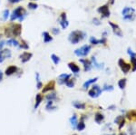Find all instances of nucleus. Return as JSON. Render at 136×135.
I'll use <instances>...</instances> for the list:
<instances>
[{"label":"nucleus","instance_id":"obj_25","mask_svg":"<svg viewBox=\"0 0 136 135\" xmlns=\"http://www.w3.org/2000/svg\"><path fill=\"white\" fill-rule=\"evenodd\" d=\"M118 86L120 87V89H124L126 86V79L125 78H122V79L119 80V82H118Z\"/></svg>","mask_w":136,"mask_h":135},{"label":"nucleus","instance_id":"obj_36","mask_svg":"<svg viewBox=\"0 0 136 135\" xmlns=\"http://www.w3.org/2000/svg\"><path fill=\"white\" fill-rule=\"evenodd\" d=\"M93 89H94L95 92L97 93V94H98V96L100 95L101 94H102V89L100 88V86H98V85L96 84H93Z\"/></svg>","mask_w":136,"mask_h":135},{"label":"nucleus","instance_id":"obj_5","mask_svg":"<svg viewBox=\"0 0 136 135\" xmlns=\"http://www.w3.org/2000/svg\"><path fill=\"white\" fill-rule=\"evenodd\" d=\"M118 65H119L120 69L122 70V72L123 73H128L132 70L131 64L127 63L124 59H122V58H120L119 60H118Z\"/></svg>","mask_w":136,"mask_h":135},{"label":"nucleus","instance_id":"obj_29","mask_svg":"<svg viewBox=\"0 0 136 135\" xmlns=\"http://www.w3.org/2000/svg\"><path fill=\"white\" fill-rule=\"evenodd\" d=\"M74 83H75V80L74 79H69L67 82L66 83V86L69 87V88H73V87L74 86Z\"/></svg>","mask_w":136,"mask_h":135},{"label":"nucleus","instance_id":"obj_37","mask_svg":"<svg viewBox=\"0 0 136 135\" xmlns=\"http://www.w3.org/2000/svg\"><path fill=\"white\" fill-rule=\"evenodd\" d=\"M9 16H10L9 10H8V9H5V10L3 12V19L4 20H7V18L9 17Z\"/></svg>","mask_w":136,"mask_h":135},{"label":"nucleus","instance_id":"obj_41","mask_svg":"<svg viewBox=\"0 0 136 135\" xmlns=\"http://www.w3.org/2000/svg\"><path fill=\"white\" fill-rule=\"evenodd\" d=\"M52 33H53L55 35H56L60 33V30H59L58 28H53V29H52Z\"/></svg>","mask_w":136,"mask_h":135},{"label":"nucleus","instance_id":"obj_42","mask_svg":"<svg viewBox=\"0 0 136 135\" xmlns=\"http://www.w3.org/2000/svg\"><path fill=\"white\" fill-rule=\"evenodd\" d=\"M52 106H53V101H48L45 108H46L47 110H50V108H52Z\"/></svg>","mask_w":136,"mask_h":135},{"label":"nucleus","instance_id":"obj_28","mask_svg":"<svg viewBox=\"0 0 136 135\" xmlns=\"http://www.w3.org/2000/svg\"><path fill=\"white\" fill-rule=\"evenodd\" d=\"M94 119H95V121H96L97 123H99V122H101V121H102L103 120V115L102 114V113H97L96 114H95Z\"/></svg>","mask_w":136,"mask_h":135},{"label":"nucleus","instance_id":"obj_18","mask_svg":"<svg viewBox=\"0 0 136 135\" xmlns=\"http://www.w3.org/2000/svg\"><path fill=\"white\" fill-rule=\"evenodd\" d=\"M43 37H44V43L47 44L49 42L53 41V37L50 35V34L48 32H44L43 33Z\"/></svg>","mask_w":136,"mask_h":135},{"label":"nucleus","instance_id":"obj_1","mask_svg":"<svg viewBox=\"0 0 136 135\" xmlns=\"http://www.w3.org/2000/svg\"><path fill=\"white\" fill-rule=\"evenodd\" d=\"M86 35L85 32L80 31V30H74V31H72L68 35V40L71 44L73 45H76L79 42H81L82 40H84L85 38Z\"/></svg>","mask_w":136,"mask_h":135},{"label":"nucleus","instance_id":"obj_38","mask_svg":"<svg viewBox=\"0 0 136 135\" xmlns=\"http://www.w3.org/2000/svg\"><path fill=\"white\" fill-rule=\"evenodd\" d=\"M127 54L130 56V57H132V56H136V53L133 52V50H132V48H128L127 49Z\"/></svg>","mask_w":136,"mask_h":135},{"label":"nucleus","instance_id":"obj_16","mask_svg":"<svg viewBox=\"0 0 136 135\" xmlns=\"http://www.w3.org/2000/svg\"><path fill=\"white\" fill-rule=\"evenodd\" d=\"M16 71H17V67L16 65H10L5 69V75H7V76H10V75L16 73Z\"/></svg>","mask_w":136,"mask_h":135},{"label":"nucleus","instance_id":"obj_30","mask_svg":"<svg viewBox=\"0 0 136 135\" xmlns=\"http://www.w3.org/2000/svg\"><path fill=\"white\" fill-rule=\"evenodd\" d=\"M5 36L8 37V38H11V37H12V31H11L10 26H8V27H7L5 29Z\"/></svg>","mask_w":136,"mask_h":135},{"label":"nucleus","instance_id":"obj_19","mask_svg":"<svg viewBox=\"0 0 136 135\" xmlns=\"http://www.w3.org/2000/svg\"><path fill=\"white\" fill-rule=\"evenodd\" d=\"M97 80H98V78L97 77H95V78H93V79H90V80H87V81L85 82V83H84V85H83V87L85 89H86V88H88V87L90 86V85L91 84H93V83H94L95 82L97 81Z\"/></svg>","mask_w":136,"mask_h":135},{"label":"nucleus","instance_id":"obj_45","mask_svg":"<svg viewBox=\"0 0 136 135\" xmlns=\"http://www.w3.org/2000/svg\"><path fill=\"white\" fill-rule=\"evenodd\" d=\"M20 1H22V0H8V2L10 4H16V3H19Z\"/></svg>","mask_w":136,"mask_h":135},{"label":"nucleus","instance_id":"obj_7","mask_svg":"<svg viewBox=\"0 0 136 135\" xmlns=\"http://www.w3.org/2000/svg\"><path fill=\"white\" fill-rule=\"evenodd\" d=\"M108 24H109V26H111V28H112L113 33H114V35H116V36H118V37L123 36V33H122V29H121V27L117 24H115V23H114V22H111V21H109Z\"/></svg>","mask_w":136,"mask_h":135},{"label":"nucleus","instance_id":"obj_34","mask_svg":"<svg viewBox=\"0 0 136 135\" xmlns=\"http://www.w3.org/2000/svg\"><path fill=\"white\" fill-rule=\"evenodd\" d=\"M88 94H89L90 97H92V98H96V97H98V94H97V93L95 92L94 89L92 88L91 90L88 92Z\"/></svg>","mask_w":136,"mask_h":135},{"label":"nucleus","instance_id":"obj_3","mask_svg":"<svg viewBox=\"0 0 136 135\" xmlns=\"http://www.w3.org/2000/svg\"><path fill=\"white\" fill-rule=\"evenodd\" d=\"M26 16V10L22 7H17L12 12V14L10 15V20L12 22L16 19H19V21H23Z\"/></svg>","mask_w":136,"mask_h":135},{"label":"nucleus","instance_id":"obj_20","mask_svg":"<svg viewBox=\"0 0 136 135\" xmlns=\"http://www.w3.org/2000/svg\"><path fill=\"white\" fill-rule=\"evenodd\" d=\"M43 101V96H42L41 94H37L36 96V104H34V109L38 107L41 103V102Z\"/></svg>","mask_w":136,"mask_h":135},{"label":"nucleus","instance_id":"obj_22","mask_svg":"<svg viewBox=\"0 0 136 135\" xmlns=\"http://www.w3.org/2000/svg\"><path fill=\"white\" fill-rule=\"evenodd\" d=\"M130 61H131L132 71L135 72L136 71V56H132V57H130Z\"/></svg>","mask_w":136,"mask_h":135},{"label":"nucleus","instance_id":"obj_11","mask_svg":"<svg viewBox=\"0 0 136 135\" xmlns=\"http://www.w3.org/2000/svg\"><path fill=\"white\" fill-rule=\"evenodd\" d=\"M80 63H82L84 65V70L85 72L90 71L92 69V63L90 60H87V59H80Z\"/></svg>","mask_w":136,"mask_h":135},{"label":"nucleus","instance_id":"obj_47","mask_svg":"<svg viewBox=\"0 0 136 135\" xmlns=\"http://www.w3.org/2000/svg\"><path fill=\"white\" fill-rule=\"evenodd\" d=\"M114 2H115V0H109V4L110 5H114Z\"/></svg>","mask_w":136,"mask_h":135},{"label":"nucleus","instance_id":"obj_4","mask_svg":"<svg viewBox=\"0 0 136 135\" xmlns=\"http://www.w3.org/2000/svg\"><path fill=\"white\" fill-rule=\"evenodd\" d=\"M92 47L89 45H85L80 48H77L74 50V54L78 57H85L89 54Z\"/></svg>","mask_w":136,"mask_h":135},{"label":"nucleus","instance_id":"obj_31","mask_svg":"<svg viewBox=\"0 0 136 135\" xmlns=\"http://www.w3.org/2000/svg\"><path fill=\"white\" fill-rule=\"evenodd\" d=\"M18 47H19V48H21V49H26V50L29 49V45L26 44V41H22V42H21V44H19Z\"/></svg>","mask_w":136,"mask_h":135},{"label":"nucleus","instance_id":"obj_2","mask_svg":"<svg viewBox=\"0 0 136 135\" xmlns=\"http://www.w3.org/2000/svg\"><path fill=\"white\" fill-rule=\"evenodd\" d=\"M122 19L124 21L132 22V21L135 19V16H136L134 8L130 7H125L122 10Z\"/></svg>","mask_w":136,"mask_h":135},{"label":"nucleus","instance_id":"obj_9","mask_svg":"<svg viewBox=\"0 0 136 135\" xmlns=\"http://www.w3.org/2000/svg\"><path fill=\"white\" fill-rule=\"evenodd\" d=\"M60 24H61V27L63 28V29H66V28L68 27L69 26V22L67 20V16H66V13L63 12L61 13L60 15Z\"/></svg>","mask_w":136,"mask_h":135},{"label":"nucleus","instance_id":"obj_27","mask_svg":"<svg viewBox=\"0 0 136 135\" xmlns=\"http://www.w3.org/2000/svg\"><path fill=\"white\" fill-rule=\"evenodd\" d=\"M90 44H92L93 45H100V40L95 38L94 36H91V37H90Z\"/></svg>","mask_w":136,"mask_h":135},{"label":"nucleus","instance_id":"obj_51","mask_svg":"<svg viewBox=\"0 0 136 135\" xmlns=\"http://www.w3.org/2000/svg\"><path fill=\"white\" fill-rule=\"evenodd\" d=\"M0 38H1V35H0Z\"/></svg>","mask_w":136,"mask_h":135},{"label":"nucleus","instance_id":"obj_40","mask_svg":"<svg viewBox=\"0 0 136 135\" xmlns=\"http://www.w3.org/2000/svg\"><path fill=\"white\" fill-rule=\"evenodd\" d=\"M93 24H95V26H100V24H102V22L100 21V19H98V18L94 17V18L93 19Z\"/></svg>","mask_w":136,"mask_h":135},{"label":"nucleus","instance_id":"obj_39","mask_svg":"<svg viewBox=\"0 0 136 135\" xmlns=\"http://www.w3.org/2000/svg\"><path fill=\"white\" fill-rule=\"evenodd\" d=\"M103 90L104 91H113L114 90V86H113V85L105 84L104 86H103Z\"/></svg>","mask_w":136,"mask_h":135},{"label":"nucleus","instance_id":"obj_10","mask_svg":"<svg viewBox=\"0 0 136 135\" xmlns=\"http://www.w3.org/2000/svg\"><path fill=\"white\" fill-rule=\"evenodd\" d=\"M12 54L9 49H2L0 50V63H3L4 60L7 58H10Z\"/></svg>","mask_w":136,"mask_h":135},{"label":"nucleus","instance_id":"obj_35","mask_svg":"<svg viewBox=\"0 0 136 135\" xmlns=\"http://www.w3.org/2000/svg\"><path fill=\"white\" fill-rule=\"evenodd\" d=\"M27 7H28V8L31 9V10H36V9L38 7V5H37V4L34 3V2H30V3H28Z\"/></svg>","mask_w":136,"mask_h":135},{"label":"nucleus","instance_id":"obj_13","mask_svg":"<svg viewBox=\"0 0 136 135\" xmlns=\"http://www.w3.org/2000/svg\"><path fill=\"white\" fill-rule=\"evenodd\" d=\"M54 90H55V82L51 81V82H49L46 85H45V87H44L43 90H42V93L45 94V93L51 92V91H54Z\"/></svg>","mask_w":136,"mask_h":135},{"label":"nucleus","instance_id":"obj_23","mask_svg":"<svg viewBox=\"0 0 136 135\" xmlns=\"http://www.w3.org/2000/svg\"><path fill=\"white\" fill-rule=\"evenodd\" d=\"M73 105H74L76 109H81V110L85 109V104L82 103V102H73Z\"/></svg>","mask_w":136,"mask_h":135},{"label":"nucleus","instance_id":"obj_49","mask_svg":"<svg viewBox=\"0 0 136 135\" xmlns=\"http://www.w3.org/2000/svg\"><path fill=\"white\" fill-rule=\"evenodd\" d=\"M31 1H32V2H34V1H36V0H31Z\"/></svg>","mask_w":136,"mask_h":135},{"label":"nucleus","instance_id":"obj_46","mask_svg":"<svg viewBox=\"0 0 136 135\" xmlns=\"http://www.w3.org/2000/svg\"><path fill=\"white\" fill-rule=\"evenodd\" d=\"M120 123H121V124H120L119 128L121 129V128H122V126H123V125H124V120H122V121H121V122H120Z\"/></svg>","mask_w":136,"mask_h":135},{"label":"nucleus","instance_id":"obj_8","mask_svg":"<svg viewBox=\"0 0 136 135\" xmlns=\"http://www.w3.org/2000/svg\"><path fill=\"white\" fill-rule=\"evenodd\" d=\"M10 27L12 31V36H20L22 33V26L20 24H13Z\"/></svg>","mask_w":136,"mask_h":135},{"label":"nucleus","instance_id":"obj_26","mask_svg":"<svg viewBox=\"0 0 136 135\" xmlns=\"http://www.w3.org/2000/svg\"><path fill=\"white\" fill-rule=\"evenodd\" d=\"M51 59H52V61H53L54 64H55V65H57V64L60 63V58H59L58 56H57L56 54H51Z\"/></svg>","mask_w":136,"mask_h":135},{"label":"nucleus","instance_id":"obj_12","mask_svg":"<svg viewBox=\"0 0 136 135\" xmlns=\"http://www.w3.org/2000/svg\"><path fill=\"white\" fill-rule=\"evenodd\" d=\"M32 56H33V54H32L31 53L24 52V53H22V54H20L19 57H20V60H21V62L22 63H26L32 58Z\"/></svg>","mask_w":136,"mask_h":135},{"label":"nucleus","instance_id":"obj_15","mask_svg":"<svg viewBox=\"0 0 136 135\" xmlns=\"http://www.w3.org/2000/svg\"><path fill=\"white\" fill-rule=\"evenodd\" d=\"M68 67H69V69L72 71L73 73H75V75H76V73H78L80 72V67L75 64V63H74V62L69 63V64H68Z\"/></svg>","mask_w":136,"mask_h":135},{"label":"nucleus","instance_id":"obj_52","mask_svg":"<svg viewBox=\"0 0 136 135\" xmlns=\"http://www.w3.org/2000/svg\"><path fill=\"white\" fill-rule=\"evenodd\" d=\"M74 135H76V134H74Z\"/></svg>","mask_w":136,"mask_h":135},{"label":"nucleus","instance_id":"obj_32","mask_svg":"<svg viewBox=\"0 0 136 135\" xmlns=\"http://www.w3.org/2000/svg\"><path fill=\"white\" fill-rule=\"evenodd\" d=\"M45 98L47 99V101H54L55 99H56V94L55 93H50L49 94H47Z\"/></svg>","mask_w":136,"mask_h":135},{"label":"nucleus","instance_id":"obj_44","mask_svg":"<svg viewBox=\"0 0 136 135\" xmlns=\"http://www.w3.org/2000/svg\"><path fill=\"white\" fill-rule=\"evenodd\" d=\"M42 87H43V83H41V82H37V84H36V88L37 89H41Z\"/></svg>","mask_w":136,"mask_h":135},{"label":"nucleus","instance_id":"obj_21","mask_svg":"<svg viewBox=\"0 0 136 135\" xmlns=\"http://www.w3.org/2000/svg\"><path fill=\"white\" fill-rule=\"evenodd\" d=\"M70 122L71 124H72L73 128H76V126H77V123H78V121H77V116L75 114H74L71 117L70 119Z\"/></svg>","mask_w":136,"mask_h":135},{"label":"nucleus","instance_id":"obj_48","mask_svg":"<svg viewBox=\"0 0 136 135\" xmlns=\"http://www.w3.org/2000/svg\"><path fill=\"white\" fill-rule=\"evenodd\" d=\"M2 79H3V73H2V72H0V82L2 81Z\"/></svg>","mask_w":136,"mask_h":135},{"label":"nucleus","instance_id":"obj_24","mask_svg":"<svg viewBox=\"0 0 136 135\" xmlns=\"http://www.w3.org/2000/svg\"><path fill=\"white\" fill-rule=\"evenodd\" d=\"M7 44L8 45H13V46H16V47H17V46L19 45V42L17 41V40L14 39V38L9 39L8 41L7 42Z\"/></svg>","mask_w":136,"mask_h":135},{"label":"nucleus","instance_id":"obj_6","mask_svg":"<svg viewBox=\"0 0 136 135\" xmlns=\"http://www.w3.org/2000/svg\"><path fill=\"white\" fill-rule=\"evenodd\" d=\"M97 12L101 15L102 18H108L111 15V12H110V9H109L108 5H103L99 7L98 9H97Z\"/></svg>","mask_w":136,"mask_h":135},{"label":"nucleus","instance_id":"obj_14","mask_svg":"<svg viewBox=\"0 0 136 135\" xmlns=\"http://www.w3.org/2000/svg\"><path fill=\"white\" fill-rule=\"evenodd\" d=\"M71 78V75H67V73H62L58 76V83L59 84H64Z\"/></svg>","mask_w":136,"mask_h":135},{"label":"nucleus","instance_id":"obj_33","mask_svg":"<svg viewBox=\"0 0 136 135\" xmlns=\"http://www.w3.org/2000/svg\"><path fill=\"white\" fill-rule=\"evenodd\" d=\"M76 128H77L78 131H84L85 129V122H84L83 121H80V122L77 123V126H76Z\"/></svg>","mask_w":136,"mask_h":135},{"label":"nucleus","instance_id":"obj_17","mask_svg":"<svg viewBox=\"0 0 136 135\" xmlns=\"http://www.w3.org/2000/svg\"><path fill=\"white\" fill-rule=\"evenodd\" d=\"M90 61H91V63H92V65H93L94 67L98 68V69H101V68L103 67L102 64H100V63L97 62L96 58H95L94 56H92V58H91V60H90Z\"/></svg>","mask_w":136,"mask_h":135},{"label":"nucleus","instance_id":"obj_43","mask_svg":"<svg viewBox=\"0 0 136 135\" xmlns=\"http://www.w3.org/2000/svg\"><path fill=\"white\" fill-rule=\"evenodd\" d=\"M5 45H7V42L3 41V40H2V41H0V50H2V49H3V47L5 46Z\"/></svg>","mask_w":136,"mask_h":135},{"label":"nucleus","instance_id":"obj_50","mask_svg":"<svg viewBox=\"0 0 136 135\" xmlns=\"http://www.w3.org/2000/svg\"><path fill=\"white\" fill-rule=\"evenodd\" d=\"M120 135H123V134H122V133H121V134H120Z\"/></svg>","mask_w":136,"mask_h":135}]
</instances>
